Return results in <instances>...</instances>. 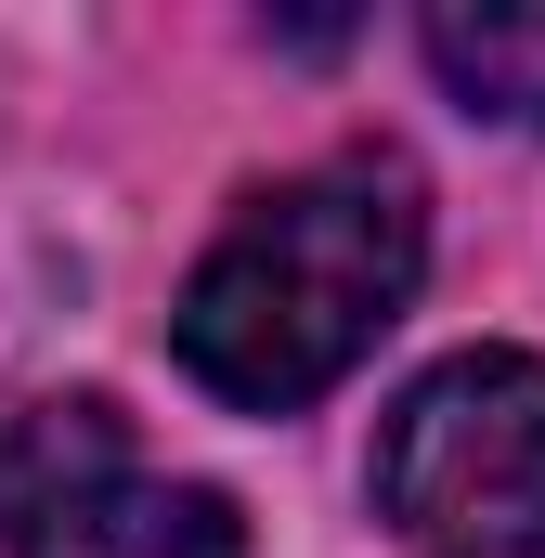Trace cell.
<instances>
[{"mask_svg":"<svg viewBox=\"0 0 545 558\" xmlns=\"http://www.w3.org/2000/svg\"><path fill=\"white\" fill-rule=\"evenodd\" d=\"M415 274H428V195L390 143H351V156L261 182L208 234V260L182 274V312H169V351L234 416H299L403 325Z\"/></svg>","mask_w":545,"mask_h":558,"instance_id":"obj_1","label":"cell"},{"mask_svg":"<svg viewBox=\"0 0 545 558\" xmlns=\"http://www.w3.org/2000/svg\"><path fill=\"white\" fill-rule=\"evenodd\" d=\"M377 520L415 558H545V364L455 351L377 428Z\"/></svg>","mask_w":545,"mask_h":558,"instance_id":"obj_2","label":"cell"},{"mask_svg":"<svg viewBox=\"0 0 545 558\" xmlns=\"http://www.w3.org/2000/svg\"><path fill=\"white\" fill-rule=\"evenodd\" d=\"M0 558H247V520L156 468L105 390L0 416Z\"/></svg>","mask_w":545,"mask_h":558,"instance_id":"obj_3","label":"cell"},{"mask_svg":"<svg viewBox=\"0 0 545 558\" xmlns=\"http://www.w3.org/2000/svg\"><path fill=\"white\" fill-rule=\"evenodd\" d=\"M428 65L468 118L545 131V0H428Z\"/></svg>","mask_w":545,"mask_h":558,"instance_id":"obj_4","label":"cell"}]
</instances>
